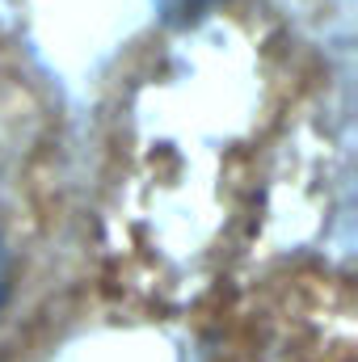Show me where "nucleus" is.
<instances>
[{"instance_id": "nucleus-2", "label": "nucleus", "mask_w": 358, "mask_h": 362, "mask_svg": "<svg viewBox=\"0 0 358 362\" xmlns=\"http://www.w3.org/2000/svg\"><path fill=\"white\" fill-rule=\"evenodd\" d=\"M165 4V13H173V17H185V13H194L198 4H207V0H161Z\"/></svg>"}, {"instance_id": "nucleus-1", "label": "nucleus", "mask_w": 358, "mask_h": 362, "mask_svg": "<svg viewBox=\"0 0 358 362\" xmlns=\"http://www.w3.org/2000/svg\"><path fill=\"white\" fill-rule=\"evenodd\" d=\"M8 282H13V262H8V249H4V240H0V308H4V299H8Z\"/></svg>"}]
</instances>
